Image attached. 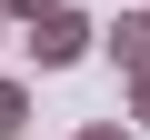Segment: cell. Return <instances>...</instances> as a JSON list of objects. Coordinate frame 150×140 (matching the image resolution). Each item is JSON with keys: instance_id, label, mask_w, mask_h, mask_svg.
Masks as SVG:
<instances>
[{"instance_id": "obj_5", "label": "cell", "mask_w": 150, "mask_h": 140, "mask_svg": "<svg viewBox=\"0 0 150 140\" xmlns=\"http://www.w3.org/2000/svg\"><path fill=\"white\" fill-rule=\"evenodd\" d=\"M130 120L150 130V70H140V80H130Z\"/></svg>"}, {"instance_id": "obj_6", "label": "cell", "mask_w": 150, "mask_h": 140, "mask_svg": "<svg viewBox=\"0 0 150 140\" xmlns=\"http://www.w3.org/2000/svg\"><path fill=\"white\" fill-rule=\"evenodd\" d=\"M0 10H10V20H40V10H60V0H0Z\"/></svg>"}, {"instance_id": "obj_1", "label": "cell", "mask_w": 150, "mask_h": 140, "mask_svg": "<svg viewBox=\"0 0 150 140\" xmlns=\"http://www.w3.org/2000/svg\"><path fill=\"white\" fill-rule=\"evenodd\" d=\"M20 50H30L40 70H70V60H90V50H100V30L60 0V10H40V20H30V40H20Z\"/></svg>"}, {"instance_id": "obj_3", "label": "cell", "mask_w": 150, "mask_h": 140, "mask_svg": "<svg viewBox=\"0 0 150 140\" xmlns=\"http://www.w3.org/2000/svg\"><path fill=\"white\" fill-rule=\"evenodd\" d=\"M20 130H30V90H20V80H0V140H20Z\"/></svg>"}, {"instance_id": "obj_4", "label": "cell", "mask_w": 150, "mask_h": 140, "mask_svg": "<svg viewBox=\"0 0 150 140\" xmlns=\"http://www.w3.org/2000/svg\"><path fill=\"white\" fill-rule=\"evenodd\" d=\"M70 140H140V130H130V120H80Z\"/></svg>"}, {"instance_id": "obj_2", "label": "cell", "mask_w": 150, "mask_h": 140, "mask_svg": "<svg viewBox=\"0 0 150 140\" xmlns=\"http://www.w3.org/2000/svg\"><path fill=\"white\" fill-rule=\"evenodd\" d=\"M100 50H110L120 80H140V70H150V0H140V10H120V20L100 30Z\"/></svg>"}, {"instance_id": "obj_7", "label": "cell", "mask_w": 150, "mask_h": 140, "mask_svg": "<svg viewBox=\"0 0 150 140\" xmlns=\"http://www.w3.org/2000/svg\"><path fill=\"white\" fill-rule=\"evenodd\" d=\"M0 30H10V10H0Z\"/></svg>"}]
</instances>
